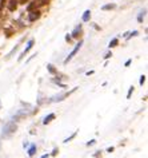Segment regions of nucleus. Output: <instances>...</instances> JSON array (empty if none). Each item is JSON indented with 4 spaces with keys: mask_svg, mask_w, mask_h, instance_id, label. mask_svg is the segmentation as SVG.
I'll use <instances>...</instances> for the list:
<instances>
[{
    "mask_svg": "<svg viewBox=\"0 0 148 158\" xmlns=\"http://www.w3.org/2000/svg\"><path fill=\"white\" fill-rule=\"evenodd\" d=\"M16 130H18L16 123H15V122H10V123H7L4 126V129H3V137L8 138V137L12 135V134L16 133Z\"/></svg>",
    "mask_w": 148,
    "mask_h": 158,
    "instance_id": "obj_1",
    "label": "nucleus"
},
{
    "mask_svg": "<svg viewBox=\"0 0 148 158\" xmlns=\"http://www.w3.org/2000/svg\"><path fill=\"white\" fill-rule=\"evenodd\" d=\"M48 2L49 0H33L32 3L28 6V11H32V10H37L39 7H41V6H45V4H48Z\"/></svg>",
    "mask_w": 148,
    "mask_h": 158,
    "instance_id": "obj_2",
    "label": "nucleus"
},
{
    "mask_svg": "<svg viewBox=\"0 0 148 158\" xmlns=\"http://www.w3.org/2000/svg\"><path fill=\"white\" fill-rule=\"evenodd\" d=\"M81 44H83V40H81V42H79V44H77L76 47H75V48H73L72 51H71V54H69L68 55V56L67 58H65V60H64V63H68L69 60H71V59L73 58V56H75V55H76V52H77V51H79V48H80V47H81Z\"/></svg>",
    "mask_w": 148,
    "mask_h": 158,
    "instance_id": "obj_3",
    "label": "nucleus"
},
{
    "mask_svg": "<svg viewBox=\"0 0 148 158\" xmlns=\"http://www.w3.org/2000/svg\"><path fill=\"white\" fill-rule=\"evenodd\" d=\"M40 11L39 10H32V11H29V15H28V19H29V22H35V20H37L39 18H40Z\"/></svg>",
    "mask_w": 148,
    "mask_h": 158,
    "instance_id": "obj_4",
    "label": "nucleus"
},
{
    "mask_svg": "<svg viewBox=\"0 0 148 158\" xmlns=\"http://www.w3.org/2000/svg\"><path fill=\"white\" fill-rule=\"evenodd\" d=\"M33 43H35V40H33V39H31V40H29L28 43H27V47H25V50H24V51H23V52H21V55H20V56H19V60H21V59H23V58H24V56H25V54H27V52H28V51H29L31 48H32Z\"/></svg>",
    "mask_w": 148,
    "mask_h": 158,
    "instance_id": "obj_5",
    "label": "nucleus"
},
{
    "mask_svg": "<svg viewBox=\"0 0 148 158\" xmlns=\"http://www.w3.org/2000/svg\"><path fill=\"white\" fill-rule=\"evenodd\" d=\"M81 34H83V30H81V26H79V27H76V28L73 30V32L71 35H72V38L77 39L79 36H81Z\"/></svg>",
    "mask_w": 148,
    "mask_h": 158,
    "instance_id": "obj_6",
    "label": "nucleus"
},
{
    "mask_svg": "<svg viewBox=\"0 0 148 158\" xmlns=\"http://www.w3.org/2000/svg\"><path fill=\"white\" fill-rule=\"evenodd\" d=\"M53 119H55V114H49V115H47L45 118H44V119H43V123H44V125H48V123H51V122L53 121Z\"/></svg>",
    "mask_w": 148,
    "mask_h": 158,
    "instance_id": "obj_7",
    "label": "nucleus"
},
{
    "mask_svg": "<svg viewBox=\"0 0 148 158\" xmlns=\"http://www.w3.org/2000/svg\"><path fill=\"white\" fill-rule=\"evenodd\" d=\"M16 7H18V0H10L8 10L10 11H15V10H16Z\"/></svg>",
    "mask_w": 148,
    "mask_h": 158,
    "instance_id": "obj_8",
    "label": "nucleus"
},
{
    "mask_svg": "<svg viewBox=\"0 0 148 158\" xmlns=\"http://www.w3.org/2000/svg\"><path fill=\"white\" fill-rule=\"evenodd\" d=\"M35 153H36V145L32 143L29 146V149H28V156L32 157V156H35Z\"/></svg>",
    "mask_w": 148,
    "mask_h": 158,
    "instance_id": "obj_9",
    "label": "nucleus"
},
{
    "mask_svg": "<svg viewBox=\"0 0 148 158\" xmlns=\"http://www.w3.org/2000/svg\"><path fill=\"white\" fill-rule=\"evenodd\" d=\"M89 18H91V12H89V11H85L83 14V22H88Z\"/></svg>",
    "mask_w": 148,
    "mask_h": 158,
    "instance_id": "obj_10",
    "label": "nucleus"
},
{
    "mask_svg": "<svg viewBox=\"0 0 148 158\" xmlns=\"http://www.w3.org/2000/svg\"><path fill=\"white\" fill-rule=\"evenodd\" d=\"M118 44H119V40H118V39H112V40L110 42V46H108V47H110V48H112V47H116Z\"/></svg>",
    "mask_w": 148,
    "mask_h": 158,
    "instance_id": "obj_11",
    "label": "nucleus"
},
{
    "mask_svg": "<svg viewBox=\"0 0 148 158\" xmlns=\"http://www.w3.org/2000/svg\"><path fill=\"white\" fill-rule=\"evenodd\" d=\"M115 7H116L115 4H107V6H103L102 10H103V11H108V10H114Z\"/></svg>",
    "mask_w": 148,
    "mask_h": 158,
    "instance_id": "obj_12",
    "label": "nucleus"
},
{
    "mask_svg": "<svg viewBox=\"0 0 148 158\" xmlns=\"http://www.w3.org/2000/svg\"><path fill=\"white\" fill-rule=\"evenodd\" d=\"M76 134H77V133L75 131V133H73V134H72V135H71V137L65 138V139H64V143H68V142H69V141H72V139H73V138H75V137H76Z\"/></svg>",
    "mask_w": 148,
    "mask_h": 158,
    "instance_id": "obj_13",
    "label": "nucleus"
},
{
    "mask_svg": "<svg viewBox=\"0 0 148 158\" xmlns=\"http://www.w3.org/2000/svg\"><path fill=\"white\" fill-rule=\"evenodd\" d=\"M47 67H48V71H49V73H52V74H55V73H56V70L53 69V66H52V64H48Z\"/></svg>",
    "mask_w": 148,
    "mask_h": 158,
    "instance_id": "obj_14",
    "label": "nucleus"
},
{
    "mask_svg": "<svg viewBox=\"0 0 148 158\" xmlns=\"http://www.w3.org/2000/svg\"><path fill=\"white\" fill-rule=\"evenodd\" d=\"M132 93H134V87H131V89H130V91H128V94H127V98H128V99H130V98H131Z\"/></svg>",
    "mask_w": 148,
    "mask_h": 158,
    "instance_id": "obj_15",
    "label": "nucleus"
},
{
    "mask_svg": "<svg viewBox=\"0 0 148 158\" xmlns=\"http://www.w3.org/2000/svg\"><path fill=\"white\" fill-rule=\"evenodd\" d=\"M144 82H146V75H142V77H140V85L143 86Z\"/></svg>",
    "mask_w": 148,
    "mask_h": 158,
    "instance_id": "obj_16",
    "label": "nucleus"
},
{
    "mask_svg": "<svg viewBox=\"0 0 148 158\" xmlns=\"http://www.w3.org/2000/svg\"><path fill=\"white\" fill-rule=\"evenodd\" d=\"M95 143H96V141H95V139H91L89 142H87V146L89 148V146H92V145H95Z\"/></svg>",
    "mask_w": 148,
    "mask_h": 158,
    "instance_id": "obj_17",
    "label": "nucleus"
},
{
    "mask_svg": "<svg viewBox=\"0 0 148 158\" xmlns=\"http://www.w3.org/2000/svg\"><path fill=\"white\" fill-rule=\"evenodd\" d=\"M4 4H6V0H0V11L3 10V7H4Z\"/></svg>",
    "mask_w": 148,
    "mask_h": 158,
    "instance_id": "obj_18",
    "label": "nucleus"
},
{
    "mask_svg": "<svg viewBox=\"0 0 148 158\" xmlns=\"http://www.w3.org/2000/svg\"><path fill=\"white\" fill-rule=\"evenodd\" d=\"M57 153H59V149H53L52 156H53V157H56V156H57Z\"/></svg>",
    "mask_w": 148,
    "mask_h": 158,
    "instance_id": "obj_19",
    "label": "nucleus"
},
{
    "mask_svg": "<svg viewBox=\"0 0 148 158\" xmlns=\"http://www.w3.org/2000/svg\"><path fill=\"white\" fill-rule=\"evenodd\" d=\"M14 31L12 30H6V34H7V36H11V34H12Z\"/></svg>",
    "mask_w": 148,
    "mask_h": 158,
    "instance_id": "obj_20",
    "label": "nucleus"
},
{
    "mask_svg": "<svg viewBox=\"0 0 148 158\" xmlns=\"http://www.w3.org/2000/svg\"><path fill=\"white\" fill-rule=\"evenodd\" d=\"M111 56H112V54H111V52H108V54H107V55H106V56H104V58H106V59H110Z\"/></svg>",
    "mask_w": 148,
    "mask_h": 158,
    "instance_id": "obj_21",
    "label": "nucleus"
},
{
    "mask_svg": "<svg viewBox=\"0 0 148 158\" xmlns=\"http://www.w3.org/2000/svg\"><path fill=\"white\" fill-rule=\"evenodd\" d=\"M100 154H102V152H96V154H93V157H96V158H97V157L100 156Z\"/></svg>",
    "mask_w": 148,
    "mask_h": 158,
    "instance_id": "obj_22",
    "label": "nucleus"
},
{
    "mask_svg": "<svg viewBox=\"0 0 148 158\" xmlns=\"http://www.w3.org/2000/svg\"><path fill=\"white\" fill-rule=\"evenodd\" d=\"M114 150H115L114 148H108V149H107V152H108V153H112V152H114Z\"/></svg>",
    "mask_w": 148,
    "mask_h": 158,
    "instance_id": "obj_23",
    "label": "nucleus"
},
{
    "mask_svg": "<svg viewBox=\"0 0 148 158\" xmlns=\"http://www.w3.org/2000/svg\"><path fill=\"white\" fill-rule=\"evenodd\" d=\"M19 2H20V3H21V4H25V3H27V2H28V0H19Z\"/></svg>",
    "mask_w": 148,
    "mask_h": 158,
    "instance_id": "obj_24",
    "label": "nucleus"
},
{
    "mask_svg": "<svg viewBox=\"0 0 148 158\" xmlns=\"http://www.w3.org/2000/svg\"><path fill=\"white\" fill-rule=\"evenodd\" d=\"M49 157V154H44V156H41L40 158H48Z\"/></svg>",
    "mask_w": 148,
    "mask_h": 158,
    "instance_id": "obj_25",
    "label": "nucleus"
},
{
    "mask_svg": "<svg viewBox=\"0 0 148 158\" xmlns=\"http://www.w3.org/2000/svg\"><path fill=\"white\" fill-rule=\"evenodd\" d=\"M65 40L69 42V40H71V36H68V35H67V36H65Z\"/></svg>",
    "mask_w": 148,
    "mask_h": 158,
    "instance_id": "obj_26",
    "label": "nucleus"
},
{
    "mask_svg": "<svg viewBox=\"0 0 148 158\" xmlns=\"http://www.w3.org/2000/svg\"><path fill=\"white\" fill-rule=\"evenodd\" d=\"M130 64H131V59H130V60H127V62H126V66H130Z\"/></svg>",
    "mask_w": 148,
    "mask_h": 158,
    "instance_id": "obj_27",
    "label": "nucleus"
},
{
    "mask_svg": "<svg viewBox=\"0 0 148 158\" xmlns=\"http://www.w3.org/2000/svg\"><path fill=\"white\" fill-rule=\"evenodd\" d=\"M0 106H2V102H0Z\"/></svg>",
    "mask_w": 148,
    "mask_h": 158,
    "instance_id": "obj_28",
    "label": "nucleus"
}]
</instances>
